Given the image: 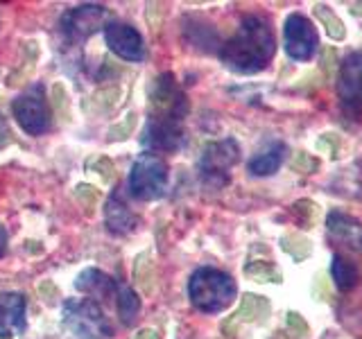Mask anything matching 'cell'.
<instances>
[{
	"mask_svg": "<svg viewBox=\"0 0 362 339\" xmlns=\"http://www.w3.org/2000/svg\"><path fill=\"white\" fill-rule=\"evenodd\" d=\"M274 52L276 43L269 23L260 16L249 14L243 18L233 37L222 45L220 59L229 71L238 75H254L265 71Z\"/></svg>",
	"mask_w": 362,
	"mask_h": 339,
	"instance_id": "6da1fadb",
	"label": "cell"
},
{
	"mask_svg": "<svg viewBox=\"0 0 362 339\" xmlns=\"http://www.w3.org/2000/svg\"><path fill=\"white\" fill-rule=\"evenodd\" d=\"M188 297L199 312H222L235 299V280L222 269L199 267L188 280Z\"/></svg>",
	"mask_w": 362,
	"mask_h": 339,
	"instance_id": "7a4b0ae2",
	"label": "cell"
},
{
	"mask_svg": "<svg viewBox=\"0 0 362 339\" xmlns=\"http://www.w3.org/2000/svg\"><path fill=\"white\" fill-rule=\"evenodd\" d=\"M64 326L77 339H109L113 326L102 305L93 299H68L62 308Z\"/></svg>",
	"mask_w": 362,
	"mask_h": 339,
	"instance_id": "3957f363",
	"label": "cell"
},
{
	"mask_svg": "<svg viewBox=\"0 0 362 339\" xmlns=\"http://www.w3.org/2000/svg\"><path fill=\"white\" fill-rule=\"evenodd\" d=\"M129 192L134 199L154 201L161 199L168 190V165L158 154L143 152L132 165L129 172Z\"/></svg>",
	"mask_w": 362,
	"mask_h": 339,
	"instance_id": "277c9868",
	"label": "cell"
},
{
	"mask_svg": "<svg viewBox=\"0 0 362 339\" xmlns=\"http://www.w3.org/2000/svg\"><path fill=\"white\" fill-rule=\"evenodd\" d=\"M240 161V145L233 138L215 141L204 147L199 156V177L204 186L209 188H224L231 179V167Z\"/></svg>",
	"mask_w": 362,
	"mask_h": 339,
	"instance_id": "5b68a950",
	"label": "cell"
},
{
	"mask_svg": "<svg viewBox=\"0 0 362 339\" xmlns=\"http://www.w3.org/2000/svg\"><path fill=\"white\" fill-rule=\"evenodd\" d=\"M11 113H14L21 129L30 136H41L50 127V109L45 100V88L41 84H32L28 90L11 102Z\"/></svg>",
	"mask_w": 362,
	"mask_h": 339,
	"instance_id": "8992f818",
	"label": "cell"
},
{
	"mask_svg": "<svg viewBox=\"0 0 362 339\" xmlns=\"http://www.w3.org/2000/svg\"><path fill=\"white\" fill-rule=\"evenodd\" d=\"M188 113V100L179 88L173 73H163L154 79L150 88V118L184 122Z\"/></svg>",
	"mask_w": 362,
	"mask_h": 339,
	"instance_id": "52a82bcc",
	"label": "cell"
},
{
	"mask_svg": "<svg viewBox=\"0 0 362 339\" xmlns=\"http://www.w3.org/2000/svg\"><path fill=\"white\" fill-rule=\"evenodd\" d=\"M105 18H107L105 5H95V3L77 5L62 16V32L71 43H82L88 37H93L100 28H105Z\"/></svg>",
	"mask_w": 362,
	"mask_h": 339,
	"instance_id": "ba28073f",
	"label": "cell"
},
{
	"mask_svg": "<svg viewBox=\"0 0 362 339\" xmlns=\"http://www.w3.org/2000/svg\"><path fill=\"white\" fill-rule=\"evenodd\" d=\"M283 39H286V52L297 61H308L315 54L320 37L313 23L301 14H290L283 25Z\"/></svg>",
	"mask_w": 362,
	"mask_h": 339,
	"instance_id": "9c48e42d",
	"label": "cell"
},
{
	"mask_svg": "<svg viewBox=\"0 0 362 339\" xmlns=\"http://www.w3.org/2000/svg\"><path fill=\"white\" fill-rule=\"evenodd\" d=\"M105 41L109 45V50L124 61L139 64L145 59L143 37L134 25H129V23H120V20L107 23L105 25Z\"/></svg>",
	"mask_w": 362,
	"mask_h": 339,
	"instance_id": "30bf717a",
	"label": "cell"
},
{
	"mask_svg": "<svg viewBox=\"0 0 362 339\" xmlns=\"http://www.w3.org/2000/svg\"><path fill=\"white\" fill-rule=\"evenodd\" d=\"M186 136L184 127L177 120H158V118H147V124L141 131V145L145 150L156 152H177L184 145Z\"/></svg>",
	"mask_w": 362,
	"mask_h": 339,
	"instance_id": "8fae6325",
	"label": "cell"
},
{
	"mask_svg": "<svg viewBox=\"0 0 362 339\" xmlns=\"http://www.w3.org/2000/svg\"><path fill=\"white\" fill-rule=\"evenodd\" d=\"M337 95L344 109L351 113H362V52H351L339 66Z\"/></svg>",
	"mask_w": 362,
	"mask_h": 339,
	"instance_id": "7c38bea8",
	"label": "cell"
},
{
	"mask_svg": "<svg viewBox=\"0 0 362 339\" xmlns=\"http://www.w3.org/2000/svg\"><path fill=\"white\" fill-rule=\"evenodd\" d=\"M28 301L18 292H3L0 294V339H9L23 335L28 328L25 319Z\"/></svg>",
	"mask_w": 362,
	"mask_h": 339,
	"instance_id": "4fadbf2b",
	"label": "cell"
},
{
	"mask_svg": "<svg viewBox=\"0 0 362 339\" xmlns=\"http://www.w3.org/2000/svg\"><path fill=\"white\" fill-rule=\"evenodd\" d=\"M105 222H107V229L113 235H127L136 229V224H139V218H136L127 203L122 201L120 188L113 190L105 203Z\"/></svg>",
	"mask_w": 362,
	"mask_h": 339,
	"instance_id": "5bb4252c",
	"label": "cell"
},
{
	"mask_svg": "<svg viewBox=\"0 0 362 339\" xmlns=\"http://www.w3.org/2000/svg\"><path fill=\"white\" fill-rule=\"evenodd\" d=\"M326 226H328V233H331L335 240L349 244L351 249L362 251V224L358 220L349 218V215H344V213L333 210L331 215H328Z\"/></svg>",
	"mask_w": 362,
	"mask_h": 339,
	"instance_id": "9a60e30c",
	"label": "cell"
},
{
	"mask_svg": "<svg viewBox=\"0 0 362 339\" xmlns=\"http://www.w3.org/2000/svg\"><path fill=\"white\" fill-rule=\"evenodd\" d=\"M116 282L118 280H113L109 274H105V271L90 267V269H84L82 274L77 276L75 287H77V292H84V294H88V297H95L100 301H105L111 297V294H116Z\"/></svg>",
	"mask_w": 362,
	"mask_h": 339,
	"instance_id": "2e32d148",
	"label": "cell"
},
{
	"mask_svg": "<svg viewBox=\"0 0 362 339\" xmlns=\"http://www.w3.org/2000/svg\"><path fill=\"white\" fill-rule=\"evenodd\" d=\"M286 152H288L286 145L274 143L272 147H267L265 152L256 154L252 161H249V172H252L254 177H269V174H274L276 170L281 167L283 158H286Z\"/></svg>",
	"mask_w": 362,
	"mask_h": 339,
	"instance_id": "e0dca14e",
	"label": "cell"
},
{
	"mask_svg": "<svg viewBox=\"0 0 362 339\" xmlns=\"http://www.w3.org/2000/svg\"><path fill=\"white\" fill-rule=\"evenodd\" d=\"M116 299H118V316H120V321L122 326H127L132 328L136 323V316H139L141 312V299H139V294H136L127 282H122L118 280L116 282Z\"/></svg>",
	"mask_w": 362,
	"mask_h": 339,
	"instance_id": "ac0fdd59",
	"label": "cell"
},
{
	"mask_svg": "<svg viewBox=\"0 0 362 339\" xmlns=\"http://www.w3.org/2000/svg\"><path fill=\"white\" fill-rule=\"evenodd\" d=\"M331 274H333V280L339 292H349L356 287L358 282V269L356 265L351 263L349 258H344L342 254H335L333 256V265H331Z\"/></svg>",
	"mask_w": 362,
	"mask_h": 339,
	"instance_id": "d6986e66",
	"label": "cell"
},
{
	"mask_svg": "<svg viewBox=\"0 0 362 339\" xmlns=\"http://www.w3.org/2000/svg\"><path fill=\"white\" fill-rule=\"evenodd\" d=\"M269 310V303L263 297H256V294H247L243 299L240 310L235 312L233 321H256L260 316H265Z\"/></svg>",
	"mask_w": 362,
	"mask_h": 339,
	"instance_id": "ffe728a7",
	"label": "cell"
},
{
	"mask_svg": "<svg viewBox=\"0 0 362 339\" xmlns=\"http://www.w3.org/2000/svg\"><path fill=\"white\" fill-rule=\"evenodd\" d=\"M245 274L249 278L258 280V282H281L279 269L272 263H263V260H258V263H249L245 267Z\"/></svg>",
	"mask_w": 362,
	"mask_h": 339,
	"instance_id": "44dd1931",
	"label": "cell"
},
{
	"mask_svg": "<svg viewBox=\"0 0 362 339\" xmlns=\"http://www.w3.org/2000/svg\"><path fill=\"white\" fill-rule=\"evenodd\" d=\"M317 16H320L324 20V25H326V32H328V37H333V39H344V25L339 23V18L333 14V9L331 7H324V5H317Z\"/></svg>",
	"mask_w": 362,
	"mask_h": 339,
	"instance_id": "7402d4cb",
	"label": "cell"
},
{
	"mask_svg": "<svg viewBox=\"0 0 362 339\" xmlns=\"http://www.w3.org/2000/svg\"><path fill=\"white\" fill-rule=\"evenodd\" d=\"M292 167L297 170V172H301V174H313L317 170V161H315V158H310L308 154L299 152L297 158L292 161Z\"/></svg>",
	"mask_w": 362,
	"mask_h": 339,
	"instance_id": "603a6c76",
	"label": "cell"
},
{
	"mask_svg": "<svg viewBox=\"0 0 362 339\" xmlns=\"http://www.w3.org/2000/svg\"><path fill=\"white\" fill-rule=\"evenodd\" d=\"M288 328L297 335V339H305L308 337V326H305V321L301 319V316L297 312H290L288 314Z\"/></svg>",
	"mask_w": 362,
	"mask_h": 339,
	"instance_id": "cb8c5ba5",
	"label": "cell"
},
{
	"mask_svg": "<svg viewBox=\"0 0 362 339\" xmlns=\"http://www.w3.org/2000/svg\"><path fill=\"white\" fill-rule=\"evenodd\" d=\"M11 143V131H9V124L7 120L0 116V150H5V147Z\"/></svg>",
	"mask_w": 362,
	"mask_h": 339,
	"instance_id": "d4e9b609",
	"label": "cell"
},
{
	"mask_svg": "<svg viewBox=\"0 0 362 339\" xmlns=\"http://www.w3.org/2000/svg\"><path fill=\"white\" fill-rule=\"evenodd\" d=\"M77 197L79 199H88V206H90V203H93L95 201V197H98V192H95V188L93 186H77Z\"/></svg>",
	"mask_w": 362,
	"mask_h": 339,
	"instance_id": "484cf974",
	"label": "cell"
},
{
	"mask_svg": "<svg viewBox=\"0 0 362 339\" xmlns=\"http://www.w3.org/2000/svg\"><path fill=\"white\" fill-rule=\"evenodd\" d=\"M134 339H161V333L154 331V328H143V331L136 333Z\"/></svg>",
	"mask_w": 362,
	"mask_h": 339,
	"instance_id": "4316f807",
	"label": "cell"
},
{
	"mask_svg": "<svg viewBox=\"0 0 362 339\" xmlns=\"http://www.w3.org/2000/svg\"><path fill=\"white\" fill-rule=\"evenodd\" d=\"M5 251H7V231H5V226L0 224V258L5 256Z\"/></svg>",
	"mask_w": 362,
	"mask_h": 339,
	"instance_id": "83f0119b",
	"label": "cell"
}]
</instances>
